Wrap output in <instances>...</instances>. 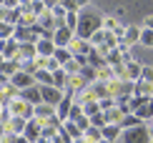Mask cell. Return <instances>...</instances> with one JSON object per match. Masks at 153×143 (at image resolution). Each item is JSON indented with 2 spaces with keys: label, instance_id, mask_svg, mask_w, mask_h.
Listing matches in <instances>:
<instances>
[{
  "label": "cell",
  "instance_id": "cell-1",
  "mask_svg": "<svg viewBox=\"0 0 153 143\" xmlns=\"http://www.w3.org/2000/svg\"><path fill=\"white\" fill-rule=\"evenodd\" d=\"M105 28V15L100 10L95 8H83L78 10V30H75V35L83 38V40H91L93 33H98V30Z\"/></svg>",
  "mask_w": 153,
  "mask_h": 143
},
{
  "label": "cell",
  "instance_id": "cell-2",
  "mask_svg": "<svg viewBox=\"0 0 153 143\" xmlns=\"http://www.w3.org/2000/svg\"><path fill=\"white\" fill-rule=\"evenodd\" d=\"M120 141L123 143H151L153 133H151V128L146 126V123H141V126H136V128H126L123 136H120Z\"/></svg>",
  "mask_w": 153,
  "mask_h": 143
},
{
  "label": "cell",
  "instance_id": "cell-3",
  "mask_svg": "<svg viewBox=\"0 0 153 143\" xmlns=\"http://www.w3.org/2000/svg\"><path fill=\"white\" fill-rule=\"evenodd\" d=\"M45 33V28H40V25H33V28H28V25H15V40L20 43H38Z\"/></svg>",
  "mask_w": 153,
  "mask_h": 143
},
{
  "label": "cell",
  "instance_id": "cell-4",
  "mask_svg": "<svg viewBox=\"0 0 153 143\" xmlns=\"http://www.w3.org/2000/svg\"><path fill=\"white\" fill-rule=\"evenodd\" d=\"M8 108H10L13 115H20V118H25V121H33L35 118V106H33V103H28L23 95H20V98H15V101H10Z\"/></svg>",
  "mask_w": 153,
  "mask_h": 143
},
{
  "label": "cell",
  "instance_id": "cell-5",
  "mask_svg": "<svg viewBox=\"0 0 153 143\" xmlns=\"http://www.w3.org/2000/svg\"><path fill=\"white\" fill-rule=\"evenodd\" d=\"M111 93H113V98H131V95L136 93V83L113 78V80H111Z\"/></svg>",
  "mask_w": 153,
  "mask_h": 143
},
{
  "label": "cell",
  "instance_id": "cell-6",
  "mask_svg": "<svg viewBox=\"0 0 153 143\" xmlns=\"http://www.w3.org/2000/svg\"><path fill=\"white\" fill-rule=\"evenodd\" d=\"M40 93H43V103H48L53 108H58V103L65 98V90L55 88V86H40Z\"/></svg>",
  "mask_w": 153,
  "mask_h": 143
},
{
  "label": "cell",
  "instance_id": "cell-7",
  "mask_svg": "<svg viewBox=\"0 0 153 143\" xmlns=\"http://www.w3.org/2000/svg\"><path fill=\"white\" fill-rule=\"evenodd\" d=\"M73 40H75V30H71L68 25H60V28L55 30V35H53V43L58 45V48H71Z\"/></svg>",
  "mask_w": 153,
  "mask_h": 143
},
{
  "label": "cell",
  "instance_id": "cell-8",
  "mask_svg": "<svg viewBox=\"0 0 153 143\" xmlns=\"http://www.w3.org/2000/svg\"><path fill=\"white\" fill-rule=\"evenodd\" d=\"M23 13H25V8H23V5H18V8H3V10H0V23L20 25V20H23Z\"/></svg>",
  "mask_w": 153,
  "mask_h": 143
},
{
  "label": "cell",
  "instance_id": "cell-9",
  "mask_svg": "<svg viewBox=\"0 0 153 143\" xmlns=\"http://www.w3.org/2000/svg\"><path fill=\"white\" fill-rule=\"evenodd\" d=\"M91 83L83 78V73H75V75H71L68 78V83H65V93H73V95H78V93H83Z\"/></svg>",
  "mask_w": 153,
  "mask_h": 143
},
{
  "label": "cell",
  "instance_id": "cell-10",
  "mask_svg": "<svg viewBox=\"0 0 153 143\" xmlns=\"http://www.w3.org/2000/svg\"><path fill=\"white\" fill-rule=\"evenodd\" d=\"M73 103H75V95H73V93H65V98H63V101L58 103V108H55V113H58L60 121H71V108H73Z\"/></svg>",
  "mask_w": 153,
  "mask_h": 143
},
{
  "label": "cell",
  "instance_id": "cell-11",
  "mask_svg": "<svg viewBox=\"0 0 153 143\" xmlns=\"http://www.w3.org/2000/svg\"><path fill=\"white\" fill-rule=\"evenodd\" d=\"M25 138H28L30 143H38L40 141V136H43V123L38 121V118H33V121H28V126H25Z\"/></svg>",
  "mask_w": 153,
  "mask_h": 143
},
{
  "label": "cell",
  "instance_id": "cell-12",
  "mask_svg": "<svg viewBox=\"0 0 153 143\" xmlns=\"http://www.w3.org/2000/svg\"><path fill=\"white\" fill-rule=\"evenodd\" d=\"M20 55V40L10 38V40H3V60H15Z\"/></svg>",
  "mask_w": 153,
  "mask_h": 143
},
{
  "label": "cell",
  "instance_id": "cell-13",
  "mask_svg": "<svg viewBox=\"0 0 153 143\" xmlns=\"http://www.w3.org/2000/svg\"><path fill=\"white\" fill-rule=\"evenodd\" d=\"M10 83H13V86H18L20 90H25V88L35 86V75L33 73H25V70H18V73L10 78Z\"/></svg>",
  "mask_w": 153,
  "mask_h": 143
},
{
  "label": "cell",
  "instance_id": "cell-14",
  "mask_svg": "<svg viewBox=\"0 0 153 143\" xmlns=\"http://www.w3.org/2000/svg\"><path fill=\"white\" fill-rule=\"evenodd\" d=\"M91 90H93V95H95L98 101L113 98V93H111V80H95V83H91Z\"/></svg>",
  "mask_w": 153,
  "mask_h": 143
},
{
  "label": "cell",
  "instance_id": "cell-15",
  "mask_svg": "<svg viewBox=\"0 0 153 143\" xmlns=\"http://www.w3.org/2000/svg\"><path fill=\"white\" fill-rule=\"evenodd\" d=\"M20 98V88L13 86V83H3V95H0V106H8L10 101Z\"/></svg>",
  "mask_w": 153,
  "mask_h": 143
},
{
  "label": "cell",
  "instance_id": "cell-16",
  "mask_svg": "<svg viewBox=\"0 0 153 143\" xmlns=\"http://www.w3.org/2000/svg\"><path fill=\"white\" fill-rule=\"evenodd\" d=\"M20 95L28 103H33V106H40V103H43V93H40V86H38V83L30 86V88H25V90H20Z\"/></svg>",
  "mask_w": 153,
  "mask_h": 143
},
{
  "label": "cell",
  "instance_id": "cell-17",
  "mask_svg": "<svg viewBox=\"0 0 153 143\" xmlns=\"http://www.w3.org/2000/svg\"><path fill=\"white\" fill-rule=\"evenodd\" d=\"M141 75H143V66H138L136 60H128L126 63V75H123V80H141Z\"/></svg>",
  "mask_w": 153,
  "mask_h": 143
},
{
  "label": "cell",
  "instance_id": "cell-18",
  "mask_svg": "<svg viewBox=\"0 0 153 143\" xmlns=\"http://www.w3.org/2000/svg\"><path fill=\"white\" fill-rule=\"evenodd\" d=\"M91 50H93L91 40H83V38H78V35H75V40L71 43V53L73 55H88Z\"/></svg>",
  "mask_w": 153,
  "mask_h": 143
},
{
  "label": "cell",
  "instance_id": "cell-19",
  "mask_svg": "<svg viewBox=\"0 0 153 143\" xmlns=\"http://www.w3.org/2000/svg\"><path fill=\"white\" fill-rule=\"evenodd\" d=\"M35 45H38V55H43V58H53L55 50H58V45H55L53 40H45V38H40Z\"/></svg>",
  "mask_w": 153,
  "mask_h": 143
},
{
  "label": "cell",
  "instance_id": "cell-20",
  "mask_svg": "<svg viewBox=\"0 0 153 143\" xmlns=\"http://www.w3.org/2000/svg\"><path fill=\"white\" fill-rule=\"evenodd\" d=\"M100 131H103V138L105 141H118L120 136H123V126H118V123H108V126H103Z\"/></svg>",
  "mask_w": 153,
  "mask_h": 143
},
{
  "label": "cell",
  "instance_id": "cell-21",
  "mask_svg": "<svg viewBox=\"0 0 153 143\" xmlns=\"http://www.w3.org/2000/svg\"><path fill=\"white\" fill-rule=\"evenodd\" d=\"M20 60H35L38 58V45L35 43H20Z\"/></svg>",
  "mask_w": 153,
  "mask_h": 143
},
{
  "label": "cell",
  "instance_id": "cell-22",
  "mask_svg": "<svg viewBox=\"0 0 153 143\" xmlns=\"http://www.w3.org/2000/svg\"><path fill=\"white\" fill-rule=\"evenodd\" d=\"M35 83H38V86H55V75H53V70L40 68V70L35 73Z\"/></svg>",
  "mask_w": 153,
  "mask_h": 143
},
{
  "label": "cell",
  "instance_id": "cell-23",
  "mask_svg": "<svg viewBox=\"0 0 153 143\" xmlns=\"http://www.w3.org/2000/svg\"><path fill=\"white\" fill-rule=\"evenodd\" d=\"M25 126H28V121L20 118V115H13L8 126H3V131H13V133H25Z\"/></svg>",
  "mask_w": 153,
  "mask_h": 143
},
{
  "label": "cell",
  "instance_id": "cell-24",
  "mask_svg": "<svg viewBox=\"0 0 153 143\" xmlns=\"http://www.w3.org/2000/svg\"><path fill=\"white\" fill-rule=\"evenodd\" d=\"M103 113H105V121H108V123H118V126H120V121L128 115L123 108H118V106H116V108H111V110H103Z\"/></svg>",
  "mask_w": 153,
  "mask_h": 143
},
{
  "label": "cell",
  "instance_id": "cell-25",
  "mask_svg": "<svg viewBox=\"0 0 153 143\" xmlns=\"http://www.w3.org/2000/svg\"><path fill=\"white\" fill-rule=\"evenodd\" d=\"M133 95H148V98H153V83L151 80H136V93Z\"/></svg>",
  "mask_w": 153,
  "mask_h": 143
},
{
  "label": "cell",
  "instance_id": "cell-26",
  "mask_svg": "<svg viewBox=\"0 0 153 143\" xmlns=\"http://www.w3.org/2000/svg\"><path fill=\"white\" fill-rule=\"evenodd\" d=\"M50 115H55V108L48 106V103H40V106H35V118L38 121H45Z\"/></svg>",
  "mask_w": 153,
  "mask_h": 143
},
{
  "label": "cell",
  "instance_id": "cell-27",
  "mask_svg": "<svg viewBox=\"0 0 153 143\" xmlns=\"http://www.w3.org/2000/svg\"><path fill=\"white\" fill-rule=\"evenodd\" d=\"M136 115H138L141 121H146V123H148V121H153V98L146 103V106H141V108H138V110H136Z\"/></svg>",
  "mask_w": 153,
  "mask_h": 143
},
{
  "label": "cell",
  "instance_id": "cell-28",
  "mask_svg": "<svg viewBox=\"0 0 153 143\" xmlns=\"http://www.w3.org/2000/svg\"><path fill=\"white\" fill-rule=\"evenodd\" d=\"M141 33H143V28L128 25V30H126V43H128V45H133V43H141Z\"/></svg>",
  "mask_w": 153,
  "mask_h": 143
},
{
  "label": "cell",
  "instance_id": "cell-29",
  "mask_svg": "<svg viewBox=\"0 0 153 143\" xmlns=\"http://www.w3.org/2000/svg\"><path fill=\"white\" fill-rule=\"evenodd\" d=\"M63 131H65L68 136H71L73 141H75V138H80V136H83V131L78 128V123H75V121H63Z\"/></svg>",
  "mask_w": 153,
  "mask_h": 143
},
{
  "label": "cell",
  "instance_id": "cell-30",
  "mask_svg": "<svg viewBox=\"0 0 153 143\" xmlns=\"http://www.w3.org/2000/svg\"><path fill=\"white\" fill-rule=\"evenodd\" d=\"M83 68H85V66H83V63H80V60H78V58H75V55H73L71 60L65 63V66H63V70H65L68 75H75V73H80Z\"/></svg>",
  "mask_w": 153,
  "mask_h": 143
},
{
  "label": "cell",
  "instance_id": "cell-31",
  "mask_svg": "<svg viewBox=\"0 0 153 143\" xmlns=\"http://www.w3.org/2000/svg\"><path fill=\"white\" fill-rule=\"evenodd\" d=\"M83 113L91 115V118H93V115H98V113H103V108H100V101H88L85 106H83Z\"/></svg>",
  "mask_w": 153,
  "mask_h": 143
},
{
  "label": "cell",
  "instance_id": "cell-32",
  "mask_svg": "<svg viewBox=\"0 0 153 143\" xmlns=\"http://www.w3.org/2000/svg\"><path fill=\"white\" fill-rule=\"evenodd\" d=\"M60 5L65 10H83L88 8V0H60Z\"/></svg>",
  "mask_w": 153,
  "mask_h": 143
},
{
  "label": "cell",
  "instance_id": "cell-33",
  "mask_svg": "<svg viewBox=\"0 0 153 143\" xmlns=\"http://www.w3.org/2000/svg\"><path fill=\"white\" fill-rule=\"evenodd\" d=\"M141 123H146V121H141L136 113H128L123 121H120V126H123V131H126V128H136V126H141Z\"/></svg>",
  "mask_w": 153,
  "mask_h": 143
},
{
  "label": "cell",
  "instance_id": "cell-34",
  "mask_svg": "<svg viewBox=\"0 0 153 143\" xmlns=\"http://www.w3.org/2000/svg\"><path fill=\"white\" fill-rule=\"evenodd\" d=\"M10 38H15V25L0 23V40H10Z\"/></svg>",
  "mask_w": 153,
  "mask_h": 143
},
{
  "label": "cell",
  "instance_id": "cell-35",
  "mask_svg": "<svg viewBox=\"0 0 153 143\" xmlns=\"http://www.w3.org/2000/svg\"><path fill=\"white\" fill-rule=\"evenodd\" d=\"M105 40H108V30L103 28V30H98V33H93L91 45H93V48H100V45H105Z\"/></svg>",
  "mask_w": 153,
  "mask_h": 143
},
{
  "label": "cell",
  "instance_id": "cell-36",
  "mask_svg": "<svg viewBox=\"0 0 153 143\" xmlns=\"http://www.w3.org/2000/svg\"><path fill=\"white\" fill-rule=\"evenodd\" d=\"M55 60H58L60 63V66H65V63L68 60H71V58H73V53H71V48H58V50H55Z\"/></svg>",
  "mask_w": 153,
  "mask_h": 143
},
{
  "label": "cell",
  "instance_id": "cell-37",
  "mask_svg": "<svg viewBox=\"0 0 153 143\" xmlns=\"http://www.w3.org/2000/svg\"><path fill=\"white\" fill-rule=\"evenodd\" d=\"M83 136H85L88 141H93V143H98V141H103V131H100L98 126H91V128H88V131L83 133Z\"/></svg>",
  "mask_w": 153,
  "mask_h": 143
},
{
  "label": "cell",
  "instance_id": "cell-38",
  "mask_svg": "<svg viewBox=\"0 0 153 143\" xmlns=\"http://www.w3.org/2000/svg\"><path fill=\"white\" fill-rule=\"evenodd\" d=\"M148 101H151L148 95H131V113H136V110L141 108V106H146Z\"/></svg>",
  "mask_w": 153,
  "mask_h": 143
},
{
  "label": "cell",
  "instance_id": "cell-39",
  "mask_svg": "<svg viewBox=\"0 0 153 143\" xmlns=\"http://www.w3.org/2000/svg\"><path fill=\"white\" fill-rule=\"evenodd\" d=\"M25 10H30V13H35L38 18L43 15V13H45L48 8H45V3H43V0H33V3H30V8H25Z\"/></svg>",
  "mask_w": 153,
  "mask_h": 143
},
{
  "label": "cell",
  "instance_id": "cell-40",
  "mask_svg": "<svg viewBox=\"0 0 153 143\" xmlns=\"http://www.w3.org/2000/svg\"><path fill=\"white\" fill-rule=\"evenodd\" d=\"M65 25L71 30H78V10H68V15H65Z\"/></svg>",
  "mask_w": 153,
  "mask_h": 143
},
{
  "label": "cell",
  "instance_id": "cell-41",
  "mask_svg": "<svg viewBox=\"0 0 153 143\" xmlns=\"http://www.w3.org/2000/svg\"><path fill=\"white\" fill-rule=\"evenodd\" d=\"M80 73H83V78H85L88 83H95V80H98V70H95L93 66H85V68L80 70Z\"/></svg>",
  "mask_w": 153,
  "mask_h": 143
},
{
  "label": "cell",
  "instance_id": "cell-42",
  "mask_svg": "<svg viewBox=\"0 0 153 143\" xmlns=\"http://www.w3.org/2000/svg\"><path fill=\"white\" fill-rule=\"evenodd\" d=\"M20 25H28V28L38 25V15H35V13H30V10H25V13H23V20H20Z\"/></svg>",
  "mask_w": 153,
  "mask_h": 143
},
{
  "label": "cell",
  "instance_id": "cell-43",
  "mask_svg": "<svg viewBox=\"0 0 153 143\" xmlns=\"http://www.w3.org/2000/svg\"><path fill=\"white\" fill-rule=\"evenodd\" d=\"M141 45L153 48V30H151V28H143V33H141Z\"/></svg>",
  "mask_w": 153,
  "mask_h": 143
},
{
  "label": "cell",
  "instance_id": "cell-44",
  "mask_svg": "<svg viewBox=\"0 0 153 143\" xmlns=\"http://www.w3.org/2000/svg\"><path fill=\"white\" fill-rule=\"evenodd\" d=\"M23 70L25 73H38V70H40V66H38V60H23Z\"/></svg>",
  "mask_w": 153,
  "mask_h": 143
},
{
  "label": "cell",
  "instance_id": "cell-45",
  "mask_svg": "<svg viewBox=\"0 0 153 143\" xmlns=\"http://www.w3.org/2000/svg\"><path fill=\"white\" fill-rule=\"evenodd\" d=\"M91 123H93V126H98V128L108 126V121H105V113H98V115H93V118H91Z\"/></svg>",
  "mask_w": 153,
  "mask_h": 143
},
{
  "label": "cell",
  "instance_id": "cell-46",
  "mask_svg": "<svg viewBox=\"0 0 153 143\" xmlns=\"http://www.w3.org/2000/svg\"><path fill=\"white\" fill-rule=\"evenodd\" d=\"M100 108H103V110L116 108V98H103V101H100Z\"/></svg>",
  "mask_w": 153,
  "mask_h": 143
},
{
  "label": "cell",
  "instance_id": "cell-47",
  "mask_svg": "<svg viewBox=\"0 0 153 143\" xmlns=\"http://www.w3.org/2000/svg\"><path fill=\"white\" fill-rule=\"evenodd\" d=\"M118 25H120L118 18H105V30H116Z\"/></svg>",
  "mask_w": 153,
  "mask_h": 143
},
{
  "label": "cell",
  "instance_id": "cell-48",
  "mask_svg": "<svg viewBox=\"0 0 153 143\" xmlns=\"http://www.w3.org/2000/svg\"><path fill=\"white\" fill-rule=\"evenodd\" d=\"M141 78H143V80H151V83H153V68L143 66V75H141Z\"/></svg>",
  "mask_w": 153,
  "mask_h": 143
},
{
  "label": "cell",
  "instance_id": "cell-49",
  "mask_svg": "<svg viewBox=\"0 0 153 143\" xmlns=\"http://www.w3.org/2000/svg\"><path fill=\"white\" fill-rule=\"evenodd\" d=\"M143 28H151V30H153V15H148V18H146V23H143Z\"/></svg>",
  "mask_w": 153,
  "mask_h": 143
},
{
  "label": "cell",
  "instance_id": "cell-50",
  "mask_svg": "<svg viewBox=\"0 0 153 143\" xmlns=\"http://www.w3.org/2000/svg\"><path fill=\"white\" fill-rule=\"evenodd\" d=\"M73 143H88V138H85V136H80V138H75Z\"/></svg>",
  "mask_w": 153,
  "mask_h": 143
},
{
  "label": "cell",
  "instance_id": "cell-51",
  "mask_svg": "<svg viewBox=\"0 0 153 143\" xmlns=\"http://www.w3.org/2000/svg\"><path fill=\"white\" fill-rule=\"evenodd\" d=\"M146 126H148V128H151V133H153V121H148V123H146Z\"/></svg>",
  "mask_w": 153,
  "mask_h": 143
},
{
  "label": "cell",
  "instance_id": "cell-52",
  "mask_svg": "<svg viewBox=\"0 0 153 143\" xmlns=\"http://www.w3.org/2000/svg\"><path fill=\"white\" fill-rule=\"evenodd\" d=\"M98 143H116V141H105V138H103V141H98Z\"/></svg>",
  "mask_w": 153,
  "mask_h": 143
},
{
  "label": "cell",
  "instance_id": "cell-53",
  "mask_svg": "<svg viewBox=\"0 0 153 143\" xmlns=\"http://www.w3.org/2000/svg\"><path fill=\"white\" fill-rule=\"evenodd\" d=\"M151 143H153V141H151Z\"/></svg>",
  "mask_w": 153,
  "mask_h": 143
}]
</instances>
